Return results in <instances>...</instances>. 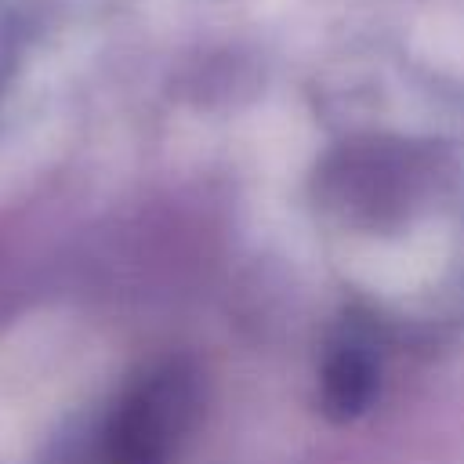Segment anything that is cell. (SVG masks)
I'll return each mask as SVG.
<instances>
[{
  "label": "cell",
  "instance_id": "1",
  "mask_svg": "<svg viewBox=\"0 0 464 464\" xmlns=\"http://www.w3.org/2000/svg\"><path fill=\"white\" fill-rule=\"evenodd\" d=\"M377 384H381V362H377L373 341L359 330H348L344 337H337L326 355L323 384H319L323 413L330 420H355L359 413L370 410Z\"/></svg>",
  "mask_w": 464,
  "mask_h": 464
},
{
  "label": "cell",
  "instance_id": "2",
  "mask_svg": "<svg viewBox=\"0 0 464 464\" xmlns=\"http://www.w3.org/2000/svg\"><path fill=\"white\" fill-rule=\"evenodd\" d=\"M36 464H116V460H112V453L102 439L98 417L91 410V413L69 420L58 435H51V442L44 446Z\"/></svg>",
  "mask_w": 464,
  "mask_h": 464
}]
</instances>
